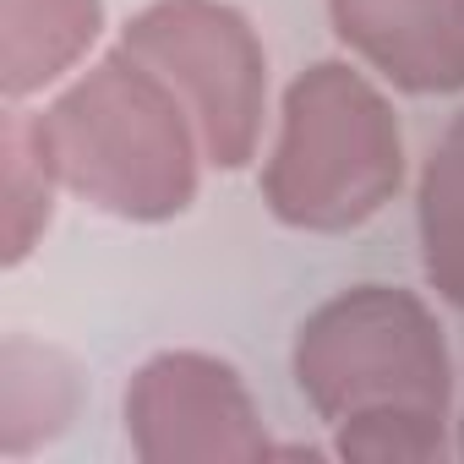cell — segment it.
Instances as JSON below:
<instances>
[{"instance_id": "cell-1", "label": "cell", "mask_w": 464, "mask_h": 464, "mask_svg": "<svg viewBox=\"0 0 464 464\" xmlns=\"http://www.w3.org/2000/svg\"><path fill=\"white\" fill-rule=\"evenodd\" d=\"M295 388L334 426V453L350 464L442 459L453 361L415 290L355 285L323 301L295 334Z\"/></svg>"}, {"instance_id": "cell-2", "label": "cell", "mask_w": 464, "mask_h": 464, "mask_svg": "<svg viewBox=\"0 0 464 464\" xmlns=\"http://www.w3.org/2000/svg\"><path fill=\"white\" fill-rule=\"evenodd\" d=\"M39 142L61 186L131 224L180 218L197 202L202 137L180 93L126 44L77 72L39 115Z\"/></svg>"}, {"instance_id": "cell-3", "label": "cell", "mask_w": 464, "mask_h": 464, "mask_svg": "<svg viewBox=\"0 0 464 464\" xmlns=\"http://www.w3.org/2000/svg\"><path fill=\"white\" fill-rule=\"evenodd\" d=\"M404 186V131L382 88L350 61H317L285 88L263 202L279 224L339 236L377 218Z\"/></svg>"}, {"instance_id": "cell-4", "label": "cell", "mask_w": 464, "mask_h": 464, "mask_svg": "<svg viewBox=\"0 0 464 464\" xmlns=\"http://www.w3.org/2000/svg\"><path fill=\"white\" fill-rule=\"evenodd\" d=\"M191 110L213 169H246L268 115V55L252 17L229 0H153L121 39Z\"/></svg>"}, {"instance_id": "cell-5", "label": "cell", "mask_w": 464, "mask_h": 464, "mask_svg": "<svg viewBox=\"0 0 464 464\" xmlns=\"http://www.w3.org/2000/svg\"><path fill=\"white\" fill-rule=\"evenodd\" d=\"M126 437L142 464L274 459L241 372L208 350H159L126 382Z\"/></svg>"}, {"instance_id": "cell-6", "label": "cell", "mask_w": 464, "mask_h": 464, "mask_svg": "<svg viewBox=\"0 0 464 464\" xmlns=\"http://www.w3.org/2000/svg\"><path fill=\"white\" fill-rule=\"evenodd\" d=\"M334 34L404 93H464V0H328Z\"/></svg>"}, {"instance_id": "cell-7", "label": "cell", "mask_w": 464, "mask_h": 464, "mask_svg": "<svg viewBox=\"0 0 464 464\" xmlns=\"http://www.w3.org/2000/svg\"><path fill=\"white\" fill-rule=\"evenodd\" d=\"M104 34V0H0V93L23 104L88 61Z\"/></svg>"}, {"instance_id": "cell-8", "label": "cell", "mask_w": 464, "mask_h": 464, "mask_svg": "<svg viewBox=\"0 0 464 464\" xmlns=\"http://www.w3.org/2000/svg\"><path fill=\"white\" fill-rule=\"evenodd\" d=\"M82 404L77 366L28 334L0 344V459H28L34 448L55 442Z\"/></svg>"}, {"instance_id": "cell-9", "label": "cell", "mask_w": 464, "mask_h": 464, "mask_svg": "<svg viewBox=\"0 0 464 464\" xmlns=\"http://www.w3.org/2000/svg\"><path fill=\"white\" fill-rule=\"evenodd\" d=\"M61 191L66 186L39 142L34 110L12 104L6 121H0V263L6 268L28 263V252L44 241Z\"/></svg>"}, {"instance_id": "cell-10", "label": "cell", "mask_w": 464, "mask_h": 464, "mask_svg": "<svg viewBox=\"0 0 464 464\" xmlns=\"http://www.w3.org/2000/svg\"><path fill=\"white\" fill-rule=\"evenodd\" d=\"M415 218L431 290L464 312V121L448 126V137L431 148L415 191Z\"/></svg>"}, {"instance_id": "cell-11", "label": "cell", "mask_w": 464, "mask_h": 464, "mask_svg": "<svg viewBox=\"0 0 464 464\" xmlns=\"http://www.w3.org/2000/svg\"><path fill=\"white\" fill-rule=\"evenodd\" d=\"M459 453H464V420H459Z\"/></svg>"}]
</instances>
